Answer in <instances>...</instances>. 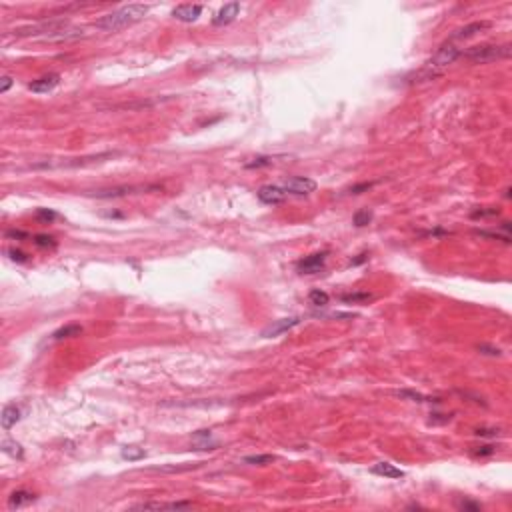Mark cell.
<instances>
[{"label": "cell", "mask_w": 512, "mask_h": 512, "mask_svg": "<svg viewBox=\"0 0 512 512\" xmlns=\"http://www.w3.org/2000/svg\"><path fill=\"white\" fill-rule=\"evenodd\" d=\"M22 418V412H20V408L16 406V404H6L4 408H2V416H0V424H2V428L4 430H10L18 420Z\"/></svg>", "instance_id": "cell-14"}, {"label": "cell", "mask_w": 512, "mask_h": 512, "mask_svg": "<svg viewBox=\"0 0 512 512\" xmlns=\"http://www.w3.org/2000/svg\"><path fill=\"white\" fill-rule=\"evenodd\" d=\"M80 332H82V326H80V324H66V326L58 328V330L52 334V340L58 342V340H64V338L80 336Z\"/></svg>", "instance_id": "cell-17"}, {"label": "cell", "mask_w": 512, "mask_h": 512, "mask_svg": "<svg viewBox=\"0 0 512 512\" xmlns=\"http://www.w3.org/2000/svg\"><path fill=\"white\" fill-rule=\"evenodd\" d=\"M58 82H60V74L50 72V74H44V76L32 80V82L28 84V88H30L32 92H36V94H46V92L54 90V88L58 86Z\"/></svg>", "instance_id": "cell-9"}, {"label": "cell", "mask_w": 512, "mask_h": 512, "mask_svg": "<svg viewBox=\"0 0 512 512\" xmlns=\"http://www.w3.org/2000/svg\"><path fill=\"white\" fill-rule=\"evenodd\" d=\"M396 396L410 398V400H414V402H432V400H436V398H428V396H424V394H420V392H414V390H398Z\"/></svg>", "instance_id": "cell-24"}, {"label": "cell", "mask_w": 512, "mask_h": 512, "mask_svg": "<svg viewBox=\"0 0 512 512\" xmlns=\"http://www.w3.org/2000/svg\"><path fill=\"white\" fill-rule=\"evenodd\" d=\"M372 210H368V208H364V210H358L354 216H352V222H354V226H366V224H370L372 222Z\"/></svg>", "instance_id": "cell-23"}, {"label": "cell", "mask_w": 512, "mask_h": 512, "mask_svg": "<svg viewBox=\"0 0 512 512\" xmlns=\"http://www.w3.org/2000/svg\"><path fill=\"white\" fill-rule=\"evenodd\" d=\"M34 494L28 492V490H14L10 496H8V508H22L30 502H34Z\"/></svg>", "instance_id": "cell-16"}, {"label": "cell", "mask_w": 512, "mask_h": 512, "mask_svg": "<svg viewBox=\"0 0 512 512\" xmlns=\"http://www.w3.org/2000/svg\"><path fill=\"white\" fill-rule=\"evenodd\" d=\"M488 26H490V22H470V24H466V26L454 30L450 42H452V40H466V38H472L474 34H478L480 30H484V28H488Z\"/></svg>", "instance_id": "cell-12"}, {"label": "cell", "mask_w": 512, "mask_h": 512, "mask_svg": "<svg viewBox=\"0 0 512 512\" xmlns=\"http://www.w3.org/2000/svg\"><path fill=\"white\" fill-rule=\"evenodd\" d=\"M276 456L272 454H254V456H246L244 458V464H254V466H264V464H270L274 462Z\"/></svg>", "instance_id": "cell-22"}, {"label": "cell", "mask_w": 512, "mask_h": 512, "mask_svg": "<svg viewBox=\"0 0 512 512\" xmlns=\"http://www.w3.org/2000/svg\"><path fill=\"white\" fill-rule=\"evenodd\" d=\"M240 12V4L238 2H228L224 4L214 16H212V24L214 26H224V24H230Z\"/></svg>", "instance_id": "cell-10"}, {"label": "cell", "mask_w": 512, "mask_h": 512, "mask_svg": "<svg viewBox=\"0 0 512 512\" xmlns=\"http://www.w3.org/2000/svg\"><path fill=\"white\" fill-rule=\"evenodd\" d=\"M148 12V6L146 4H128V6H122L110 14H104L100 16L94 26L98 30H104V32H116V30H122L138 20H142Z\"/></svg>", "instance_id": "cell-1"}, {"label": "cell", "mask_w": 512, "mask_h": 512, "mask_svg": "<svg viewBox=\"0 0 512 512\" xmlns=\"http://www.w3.org/2000/svg\"><path fill=\"white\" fill-rule=\"evenodd\" d=\"M500 210L498 208H480V210H474L472 212V218H494L498 216Z\"/></svg>", "instance_id": "cell-28"}, {"label": "cell", "mask_w": 512, "mask_h": 512, "mask_svg": "<svg viewBox=\"0 0 512 512\" xmlns=\"http://www.w3.org/2000/svg\"><path fill=\"white\" fill-rule=\"evenodd\" d=\"M462 56H466L474 64H488V62H494V60L508 58L510 56V44H482V46H474V48L462 52Z\"/></svg>", "instance_id": "cell-3"}, {"label": "cell", "mask_w": 512, "mask_h": 512, "mask_svg": "<svg viewBox=\"0 0 512 512\" xmlns=\"http://www.w3.org/2000/svg\"><path fill=\"white\" fill-rule=\"evenodd\" d=\"M6 254H10V258L16 260V262H26V260H28V256H26L24 252H20V250H8Z\"/></svg>", "instance_id": "cell-32"}, {"label": "cell", "mask_w": 512, "mask_h": 512, "mask_svg": "<svg viewBox=\"0 0 512 512\" xmlns=\"http://www.w3.org/2000/svg\"><path fill=\"white\" fill-rule=\"evenodd\" d=\"M300 320H302L300 316H288V318L274 320L270 326H266V328L262 330V336H264V338H274V336H278V334H284V332H288L290 328L298 326Z\"/></svg>", "instance_id": "cell-7"}, {"label": "cell", "mask_w": 512, "mask_h": 512, "mask_svg": "<svg viewBox=\"0 0 512 512\" xmlns=\"http://www.w3.org/2000/svg\"><path fill=\"white\" fill-rule=\"evenodd\" d=\"M326 256H328V252L310 254V256H306V258H302V260H298L296 268H298L300 274H316V272H320V270L324 268Z\"/></svg>", "instance_id": "cell-6"}, {"label": "cell", "mask_w": 512, "mask_h": 512, "mask_svg": "<svg viewBox=\"0 0 512 512\" xmlns=\"http://www.w3.org/2000/svg\"><path fill=\"white\" fill-rule=\"evenodd\" d=\"M2 450H4L8 456H12V458H22V454H24L22 444H18L16 440H10V438L2 440Z\"/></svg>", "instance_id": "cell-19"}, {"label": "cell", "mask_w": 512, "mask_h": 512, "mask_svg": "<svg viewBox=\"0 0 512 512\" xmlns=\"http://www.w3.org/2000/svg\"><path fill=\"white\" fill-rule=\"evenodd\" d=\"M282 188L288 192V194H296V196H306L310 192L316 190V182L312 178H306V176H294V178H288Z\"/></svg>", "instance_id": "cell-5"}, {"label": "cell", "mask_w": 512, "mask_h": 512, "mask_svg": "<svg viewBox=\"0 0 512 512\" xmlns=\"http://www.w3.org/2000/svg\"><path fill=\"white\" fill-rule=\"evenodd\" d=\"M12 86V78L10 76H4L2 78V82H0V92L4 94V92H8V88Z\"/></svg>", "instance_id": "cell-35"}, {"label": "cell", "mask_w": 512, "mask_h": 512, "mask_svg": "<svg viewBox=\"0 0 512 512\" xmlns=\"http://www.w3.org/2000/svg\"><path fill=\"white\" fill-rule=\"evenodd\" d=\"M272 162H274V158H272V156H258V158H254V160L246 162V164H244V168H262V166H270Z\"/></svg>", "instance_id": "cell-26"}, {"label": "cell", "mask_w": 512, "mask_h": 512, "mask_svg": "<svg viewBox=\"0 0 512 512\" xmlns=\"http://www.w3.org/2000/svg\"><path fill=\"white\" fill-rule=\"evenodd\" d=\"M122 458L124 460H142V458H146V450L144 448H140V446H124L122 448Z\"/></svg>", "instance_id": "cell-20"}, {"label": "cell", "mask_w": 512, "mask_h": 512, "mask_svg": "<svg viewBox=\"0 0 512 512\" xmlns=\"http://www.w3.org/2000/svg\"><path fill=\"white\" fill-rule=\"evenodd\" d=\"M190 506L192 502H142V504H136L134 510H180Z\"/></svg>", "instance_id": "cell-13"}, {"label": "cell", "mask_w": 512, "mask_h": 512, "mask_svg": "<svg viewBox=\"0 0 512 512\" xmlns=\"http://www.w3.org/2000/svg\"><path fill=\"white\" fill-rule=\"evenodd\" d=\"M308 302H310L312 306H326V304L330 302V296H328L324 290H312V292L308 294Z\"/></svg>", "instance_id": "cell-21"}, {"label": "cell", "mask_w": 512, "mask_h": 512, "mask_svg": "<svg viewBox=\"0 0 512 512\" xmlns=\"http://www.w3.org/2000/svg\"><path fill=\"white\" fill-rule=\"evenodd\" d=\"M476 436H500V430H498V428H490V430L478 428V430H476Z\"/></svg>", "instance_id": "cell-33"}, {"label": "cell", "mask_w": 512, "mask_h": 512, "mask_svg": "<svg viewBox=\"0 0 512 512\" xmlns=\"http://www.w3.org/2000/svg\"><path fill=\"white\" fill-rule=\"evenodd\" d=\"M458 508H462V510H480L482 506H480L478 502H472V500H460V502H458Z\"/></svg>", "instance_id": "cell-31"}, {"label": "cell", "mask_w": 512, "mask_h": 512, "mask_svg": "<svg viewBox=\"0 0 512 512\" xmlns=\"http://www.w3.org/2000/svg\"><path fill=\"white\" fill-rule=\"evenodd\" d=\"M462 52H464V50L458 48L454 42L442 44V46L434 52V56H432L430 60H426V64H424L422 70L418 72V78H420V80H432V78L440 76V74L444 72L446 66L454 64V62L462 56Z\"/></svg>", "instance_id": "cell-2"}, {"label": "cell", "mask_w": 512, "mask_h": 512, "mask_svg": "<svg viewBox=\"0 0 512 512\" xmlns=\"http://www.w3.org/2000/svg\"><path fill=\"white\" fill-rule=\"evenodd\" d=\"M368 188H372V182H364V184L352 186V188H350V194H360L362 190H368Z\"/></svg>", "instance_id": "cell-34"}, {"label": "cell", "mask_w": 512, "mask_h": 512, "mask_svg": "<svg viewBox=\"0 0 512 512\" xmlns=\"http://www.w3.org/2000/svg\"><path fill=\"white\" fill-rule=\"evenodd\" d=\"M478 350H480L482 354H488V356H500V354H502L500 348H494V346H488V344H480Z\"/></svg>", "instance_id": "cell-30"}, {"label": "cell", "mask_w": 512, "mask_h": 512, "mask_svg": "<svg viewBox=\"0 0 512 512\" xmlns=\"http://www.w3.org/2000/svg\"><path fill=\"white\" fill-rule=\"evenodd\" d=\"M372 474H378V476H384V478H402L404 476V470L396 468L394 464L390 462H376L372 468H370Z\"/></svg>", "instance_id": "cell-15"}, {"label": "cell", "mask_w": 512, "mask_h": 512, "mask_svg": "<svg viewBox=\"0 0 512 512\" xmlns=\"http://www.w3.org/2000/svg\"><path fill=\"white\" fill-rule=\"evenodd\" d=\"M494 452H496V446H492V444L478 446V448H474V450H472V454H474V456H490V454H494Z\"/></svg>", "instance_id": "cell-29"}, {"label": "cell", "mask_w": 512, "mask_h": 512, "mask_svg": "<svg viewBox=\"0 0 512 512\" xmlns=\"http://www.w3.org/2000/svg\"><path fill=\"white\" fill-rule=\"evenodd\" d=\"M156 186H114V188H102V190H94V192H86L88 196L94 198H120V196H128V194H138V192H146V190H154Z\"/></svg>", "instance_id": "cell-4"}, {"label": "cell", "mask_w": 512, "mask_h": 512, "mask_svg": "<svg viewBox=\"0 0 512 512\" xmlns=\"http://www.w3.org/2000/svg\"><path fill=\"white\" fill-rule=\"evenodd\" d=\"M6 238H28V234L22 232V230H8V232H6Z\"/></svg>", "instance_id": "cell-36"}, {"label": "cell", "mask_w": 512, "mask_h": 512, "mask_svg": "<svg viewBox=\"0 0 512 512\" xmlns=\"http://www.w3.org/2000/svg\"><path fill=\"white\" fill-rule=\"evenodd\" d=\"M256 194H258V200L264 202V204H280L288 196V192L282 186H276V184H266Z\"/></svg>", "instance_id": "cell-8"}, {"label": "cell", "mask_w": 512, "mask_h": 512, "mask_svg": "<svg viewBox=\"0 0 512 512\" xmlns=\"http://www.w3.org/2000/svg\"><path fill=\"white\" fill-rule=\"evenodd\" d=\"M200 14H202L200 4H180L172 10V16L180 22H194V20H198Z\"/></svg>", "instance_id": "cell-11"}, {"label": "cell", "mask_w": 512, "mask_h": 512, "mask_svg": "<svg viewBox=\"0 0 512 512\" xmlns=\"http://www.w3.org/2000/svg\"><path fill=\"white\" fill-rule=\"evenodd\" d=\"M340 300L346 304H366V302L372 300V294H368V292H350V294H342Z\"/></svg>", "instance_id": "cell-18"}, {"label": "cell", "mask_w": 512, "mask_h": 512, "mask_svg": "<svg viewBox=\"0 0 512 512\" xmlns=\"http://www.w3.org/2000/svg\"><path fill=\"white\" fill-rule=\"evenodd\" d=\"M34 244L40 246V248H52V246H56V240H54L52 236L38 234V236H34Z\"/></svg>", "instance_id": "cell-27"}, {"label": "cell", "mask_w": 512, "mask_h": 512, "mask_svg": "<svg viewBox=\"0 0 512 512\" xmlns=\"http://www.w3.org/2000/svg\"><path fill=\"white\" fill-rule=\"evenodd\" d=\"M34 216L40 220V222H44V224H50L52 220H56V212L54 210H50V208H38L36 212H34Z\"/></svg>", "instance_id": "cell-25"}]
</instances>
